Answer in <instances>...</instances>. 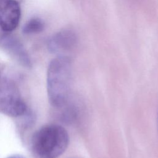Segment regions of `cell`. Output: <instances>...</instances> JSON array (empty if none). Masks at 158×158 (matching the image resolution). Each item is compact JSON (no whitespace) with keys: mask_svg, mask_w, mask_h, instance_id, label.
Wrapping results in <instances>:
<instances>
[{"mask_svg":"<svg viewBox=\"0 0 158 158\" xmlns=\"http://www.w3.org/2000/svg\"><path fill=\"white\" fill-rule=\"evenodd\" d=\"M72 65L70 59L59 56L49 63L47 72V90L51 104L59 109L65 105L70 96Z\"/></svg>","mask_w":158,"mask_h":158,"instance_id":"1","label":"cell"},{"mask_svg":"<svg viewBox=\"0 0 158 158\" xmlns=\"http://www.w3.org/2000/svg\"><path fill=\"white\" fill-rule=\"evenodd\" d=\"M69 136L60 125L51 124L39 129L33 135L31 148L38 158H57L68 147Z\"/></svg>","mask_w":158,"mask_h":158,"instance_id":"2","label":"cell"},{"mask_svg":"<svg viewBox=\"0 0 158 158\" xmlns=\"http://www.w3.org/2000/svg\"><path fill=\"white\" fill-rule=\"evenodd\" d=\"M27 106L15 85L8 80L0 85V110L11 117L23 115Z\"/></svg>","mask_w":158,"mask_h":158,"instance_id":"3","label":"cell"},{"mask_svg":"<svg viewBox=\"0 0 158 158\" xmlns=\"http://www.w3.org/2000/svg\"><path fill=\"white\" fill-rule=\"evenodd\" d=\"M20 18V7L15 0H0V27L6 32L14 30Z\"/></svg>","mask_w":158,"mask_h":158,"instance_id":"4","label":"cell"},{"mask_svg":"<svg viewBox=\"0 0 158 158\" xmlns=\"http://www.w3.org/2000/svg\"><path fill=\"white\" fill-rule=\"evenodd\" d=\"M76 34L72 30H64L56 33L48 41V48L54 53H64L72 49L77 43Z\"/></svg>","mask_w":158,"mask_h":158,"instance_id":"5","label":"cell"},{"mask_svg":"<svg viewBox=\"0 0 158 158\" xmlns=\"http://www.w3.org/2000/svg\"><path fill=\"white\" fill-rule=\"evenodd\" d=\"M1 44L12 56L24 65L29 66L30 60L25 49L16 38L6 35L1 39Z\"/></svg>","mask_w":158,"mask_h":158,"instance_id":"6","label":"cell"},{"mask_svg":"<svg viewBox=\"0 0 158 158\" xmlns=\"http://www.w3.org/2000/svg\"><path fill=\"white\" fill-rule=\"evenodd\" d=\"M44 23L40 18L34 17L28 20L22 28V31L26 35H32L40 33L44 30Z\"/></svg>","mask_w":158,"mask_h":158,"instance_id":"7","label":"cell"},{"mask_svg":"<svg viewBox=\"0 0 158 158\" xmlns=\"http://www.w3.org/2000/svg\"><path fill=\"white\" fill-rule=\"evenodd\" d=\"M7 158H25V157H24L23 156L19 155V154H14V155L10 156Z\"/></svg>","mask_w":158,"mask_h":158,"instance_id":"8","label":"cell"},{"mask_svg":"<svg viewBox=\"0 0 158 158\" xmlns=\"http://www.w3.org/2000/svg\"><path fill=\"white\" fill-rule=\"evenodd\" d=\"M157 130H158V112H157Z\"/></svg>","mask_w":158,"mask_h":158,"instance_id":"9","label":"cell"}]
</instances>
